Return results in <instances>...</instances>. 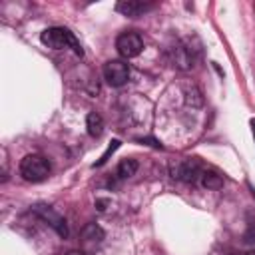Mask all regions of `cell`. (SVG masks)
<instances>
[{
    "instance_id": "15",
    "label": "cell",
    "mask_w": 255,
    "mask_h": 255,
    "mask_svg": "<svg viewBox=\"0 0 255 255\" xmlns=\"http://www.w3.org/2000/svg\"><path fill=\"white\" fill-rule=\"evenodd\" d=\"M251 129H253V137H255V120H251Z\"/></svg>"
},
{
    "instance_id": "3",
    "label": "cell",
    "mask_w": 255,
    "mask_h": 255,
    "mask_svg": "<svg viewBox=\"0 0 255 255\" xmlns=\"http://www.w3.org/2000/svg\"><path fill=\"white\" fill-rule=\"evenodd\" d=\"M116 50L122 58H135L143 50V40L137 32H122L116 38Z\"/></svg>"
},
{
    "instance_id": "4",
    "label": "cell",
    "mask_w": 255,
    "mask_h": 255,
    "mask_svg": "<svg viewBox=\"0 0 255 255\" xmlns=\"http://www.w3.org/2000/svg\"><path fill=\"white\" fill-rule=\"evenodd\" d=\"M104 80L112 88H120L129 80V66L122 60H110L104 64Z\"/></svg>"
},
{
    "instance_id": "12",
    "label": "cell",
    "mask_w": 255,
    "mask_h": 255,
    "mask_svg": "<svg viewBox=\"0 0 255 255\" xmlns=\"http://www.w3.org/2000/svg\"><path fill=\"white\" fill-rule=\"evenodd\" d=\"M120 143H122L120 139H112V141H110V145H108V149H106V151L100 155V159L94 163V167H102V165H104V163L110 159V155H114V153H116V149L120 147Z\"/></svg>"
},
{
    "instance_id": "13",
    "label": "cell",
    "mask_w": 255,
    "mask_h": 255,
    "mask_svg": "<svg viewBox=\"0 0 255 255\" xmlns=\"http://www.w3.org/2000/svg\"><path fill=\"white\" fill-rule=\"evenodd\" d=\"M137 141H141V143H149V145H153V147H157V149H163V145H161L157 139H151V137H139Z\"/></svg>"
},
{
    "instance_id": "16",
    "label": "cell",
    "mask_w": 255,
    "mask_h": 255,
    "mask_svg": "<svg viewBox=\"0 0 255 255\" xmlns=\"http://www.w3.org/2000/svg\"><path fill=\"white\" fill-rule=\"evenodd\" d=\"M68 255H84V253H82V251H70Z\"/></svg>"
},
{
    "instance_id": "11",
    "label": "cell",
    "mask_w": 255,
    "mask_h": 255,
    "mask_svg": "<svg viewBox=\"0 0 255 255\" xmlns=\"http://www.w3.org/2000/svg\"><path fill=\"white\" fill-rule=\"evenodd\" d=\"M82 237H84V241H92V243H100L102 239H104V231L96 225V223H90V225H86L84 227V231H82Z\"/></svg>"
},
{
    "instance_id": "2",
    "label": "cell",
    "mask_w": 255,
    "mask_h": 255,
    "mask_svg": "<svg viewBox=\"0 0 255 255\" xmlns=\"http://www.w3.org/2000/svg\"><path fill=\"white\" fill-rule=\"evenodd\" d=\"M20 175L26 179V181H32V183H38V181H44L48 175H50V163L46 157L42 155H26L22 161H20Z\"/></svg>"
},
{
    "instance_id": "14",
    "label": "cell",
    "mask_w": 255,
    "mask_h": 255,
    "mask_svg": "<svg viewBox=\"0 0 255 255\" xmlns=\"http://www.w3.org/2000/svg\"><path fill=\"white\" fill-rule=\"evenodd\" d=\"M233 255H255L253 251H245V253H233Z\"/></svg>"
},
{
    "instance_id": "6",
    "label": "cell",
    "mask_w": 255,
    "mask_h": 255,
    "mask_svg": "<svg viewBox=\"0 0 255 255\" xmlns=\"http://www.w3.org/2000/svg\"><path fill=\"white\" fill-rule=\"evenodd\" d=\"M34 211H36V215L38 217H42L52 229H56V233L60 235V237H66L68 235V225H66V219L58 213V211H54L52 207H48V205H36L34 207Z\"/></svg>"
},
{
    "instance_id": "1",
    "label": "cell",
    "mask_w": 255,
    "mask_h": 255,
    "mask_svg": "<svg viewBox=\"0 0 255 255\" xmlns=\"http://www.w3.org/2000/svg\"><path fill=\"white\" fill-rule=\"evenodd\" d=\"M40 42L52 50H64V48H70L74 50L76 56H84V50L80 46V42L76 40L74 32H70L68 28L64 26H52V28H46L42 34H40Z\"/></svg>"
},
{
    "instance_id": "8",
    "label": "cell",
    "mask_w": 255,
    "mask_h": 255,
    "mask_svg": "<svg viewBox=\"0 0 255 255\" xmlns=\"http://www.w3.org/2000/svg\"><path fill=\"white\" fill-rule=\"evenodd\" d=\"M86 128H88V133L92 137H100L102 131H104V120H102V116L96 114V112H90L88 118H86Z\"/></svg>"
},
{
    "instance_id": "9",
    "label": "cell",
    "mask_w": 255,
    "mask_h": 255,
    "mask_svg": "<svg viewBox=\"0 0 255 255\" xmlns=\"http://www.w3.org/2000/svg\"><path fill=\"white\" fill-rule=\"evenodd\" d=\"M137 171V161L135 159H122L118 165V177L120 179H128L131 175H135Z\"/></svg>"
},
{
    "instance_id": "10",
    "label": "cell",
    "mask_w": 255,
    "mask_h": 255,
    "mask_svg": "<svg viewBox=\"0 0 255 255\" xmlns=\"http://www.w3.org/2000/svg\"><path fill=\"white\" fill-rule=\"evenodd\" d=\"M201 183L207 189H219L223 185V177L219 173H215V171H203L201 173Z\"/></svg>"
},
{
    "instance_id": "7",
    "label": "cell",
    "mask_w": 255,
    "mask_h": 255,
    "mask_svg": "<svg viewBox=\"0 0 255 255\" xmlns=\"http://www.w3.org/2000/svg\"><path fill=\"white\" fill-rule=\"evenodd\" d=\"M155 4L151 2H137V0H124V2H118L116 4V10L122 12L124 16H129V18H137L141 16L143 12L151 10Z\"/></svg>"
},
{
    "instance_id": "5",
    "label": "cell",
    "mask_w": 255,
    "mask_h": 255,
    "mask_svg": "<svg viewBox=\"0 0 255 255\" xmlns=\"http://www.w3.org/2000/svg\"><path fill=\"white\" fill-rule=\"evenodd\" d=\"M201 173L203 171L197 159H179L171 165V175L181 181H195L197 177H201Z\"/></svg>"
}]
</instances>
